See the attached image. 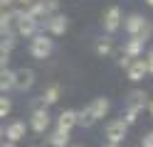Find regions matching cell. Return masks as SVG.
Masks as SVG:
<instances>
[{"instance_id":"1","label":"cell","mask_w":153,"mask_h":147,"mask_svg":"<svg viewBox=\"0 0 153 147\" xmlns=\"http://www.w3.org/2000/svg\"><path fill=\"white\" fill-rule=\"evenodd\" d=\"M52 52H54L52 37H47V34H32V39H30V54L35 59H47Z\"/></svg>"},{"instance_id":"2","label":"cell","mask_w":153,"mask_h":147,"mask_svg":"<svg viewBox=\"0 0 153 147\" xmlns=\"http://www.w3.org/2000/svg\"><path fill=\"white\" fill-rule=\"evenodd\" d=\"M126 132H128V125L123 120H111L106 127H104V137L111 142V145H121L126 140Z\"/></svg>"},{"instance_id":"3","label":"cell","mask_w":153,"mask_h":147,"mask_svg":"<svg viewBox=\"0 0 153 147\" xmlns=\"http://www.w3.org/2000/svg\"><path fill=\"white\" fill-rule=\"evenodd\" d=\"M121 20H123V15H121V7H116V5H111L106 12H104V17H101V27L106 29V32H116V29L121 27Z\"/></svg>"},{"instance_id":"4","label":"cell","mask_w":153,"mask_h":147,"mask_svg":"<svg viewBox=\"0 0 153 147\" xmlns=\"http://www.w3.org/2000/svg\"><path fill=\"white\" fill-rule=\"evenodd\" d=\"M15 27H17V34H22V37H32V34H37V20H35L32 15H27V12L17 15Z\"/></svg>"},{"instance_id":"5","label":"cell","mask_w":153,"mask_h":147,"mask_svg":"<svg viewBox=\"0 0 153 147\" xmlns=\"http://www.w3.org/2000/svg\"><path fill=\"white\" fill-rule=\"evenodd\" d=\"M25 135H27V125L22 120H15L3 130V137H7V142H15V145L20 140H25Z\"/></svg>"},{"instance_id":"6","label":"cell","mask_w":153,"mask_h":147,"mask_svg":"<svg viewBox=\"0 0 153 147\" xmlns=\"http://www.w3.org/2000/svg\"><path fill=\"white\" fill-rule=\"evenodd\" d=\"M30 127H32L37 135H42L47 127H50V113H47V108H37V110L32 113V118H30Z\"/></svg>"},{"instance_id":"7","label":"cell","mask_w":153,"mask_h":147,"mask_svg":"<svg viewBox=\"0 0 153 147\" xmlns=\"http://www.w3.org/2000/svg\"><path fill=\"white\" fill-rule=\"evenodd\" d=\"M35 86V71L32 69H17L15 71V88L17 91H30Z\"/></svg>"},{"instance_id":"8","label":"cell","mask_w":153,"mask_h":147,"mask_svg":"<svg viewBox=\"0 0 153 147\" xmlns=\"http://www.w3.org/2000/svg\"><path fill=\"white\" fill-rule=\"evenodd\" d=\"M67 27H69V20H67V15H50V20H47V29H50V34L59 37L67 32Z\"/></svg>"},{"instance_id":"9","label":"cell","mask_w":153,"mask_h":147,"mask_svg":"<svg viewBox=\"0 0 153 147\" xmlns=\"http://www.w3.org/2000/svg\"><path fill=\"white\" fill-rule=\"evenodd\" d=\"M126 74H128V81H141L143 76L148 74V69H146V61L143 59H131V64L126 66Z\"/></svg>"},{"instance_id":"10","label":"cell","mask_w":153,"mask_h":147,"mask_svg":"<svg viewBox=\"0 0 153 147\" xmlns=\"http://www.w3.org/2000/svg\"><path fill=\"white\" fill-rule=\"evenodd\" d=\"M143 44H146V37L133 34L128 42H126V47H123V54L131 56V59H138V56H141V52H143Z\"/></svg>"},{"instance_id":"11","label":"cell","mask_w":153,"mask_h":147,"mask_svg":"<svg viewBox=\"0 0 153 147\" xmlns=\"http://www.w3.org/2000/svg\"><path fill=\"white\" fill-rule=\"evenodd\" d=\"M76 125V110H72V108H67V110L59 113V118H57V130H64V132H72V127Z\"/></svg>"},{"instance_id":"12","label":"cell","mask_w":153,"mask_h":147,"mask_svg":"<svg viewBox=\"0 0 153 147\" xmlns=\"http://www.w3.org/2000/svg\"><path fill=\"white\" fill-rule=\"evenodd\" d=\"M146 25H148V20L143 15H131V17H126V22H123V29L133 37V34H141Z\"/></svg>"},{"instance_id":"13","label":"cell","mask_w":153,"mask_h":147,"mask_svg":"<svg viewBox=\"0 0 153 147\" xmlns=\"http://www.w3.org/2000/svg\"><path fill=\"white\" fill-rule=\"evenodd\" d=\"M109 108H111V101H109V98H104V96L94 98V101L89 103V110H91V115L97 118V120H101V118L109 113Z\"/></svg>"},{"instance_id":"14","label":"cell","mask_w":153,"mask_h":147,"mask_svg":"<svg viewBox=\"0 0 153 147\" xmlns=\"http://www.w3.org/2000/svg\"><path fill=\"white\" fill-rule=\"evenodd\" d=\"M146 91H131V96H128V110H133V113H141L143 110V105H146Z\"/></svg>"},{"instance_id":"15","label":"cell","mask_w":153,"mask_h":147,"mask_svg":"<svg viewBox=\"0 0 153 147\" xmlns=\"http://www.w3.org/2000/svg\"><path fill=\"white\" fill-rule=\"evenodd\" d=\"M10 88H15V71L10 69H0V93H7Z\"/></svg>"},{"instance_id":"16","label":"cell","mask_w":153,"mask_h":147,"mask_svg":"<svg viewBox=\"0 0 153 147\" xmlns=\"http://www.w3.org/2000/svg\"><path fill=\"white\" fill-rule=\"evenodd\" d=\"M69 140H72L69 132H64V130H54V132L50 135V145H52V147H67Z\"/></svg>"},{"instance_id":"17","label":"cell","mask_w":153,"mask_h":147,"mask_svg":"<svg viewBox=\"0 0 153 147\" xmlns=\"http://www.w3.org/2000/svg\"><path fill=\"white\" fill-rule=\"evenodd\" d=\"M57 101H59V86L52 83V86H47V88H45V93H42V103H45V105H52V103H57Z\"/></svg>"},{"instance_id":"18","label":"cell","mask_w":153,"mask_h":147,"mask_svg":"<svg viewBox=\"0 0 153 147\" xmlns=\"http://www.w3.org/2000/svg\"><path fill=\"white\" fill-rule=\"evenodd\" d=\"M94 52H97L99 56H109L111 52H114V42L109 37H101V39H97V47H94Z\"/></svg>"},{"instance_id":"19","label":"cell","mask_w":153,"mask_h":147,"mask_svg":"<svg viewBox=\"0 0 153 147\" xmlns=\"http://www.w3.org/2000/svg\"><path fill=\"white\" fill-rule=\"evenodd\" d=\"M94 123H97V118L91 115V110H89V105L84 108V110H79V113H76V125H82V127H91Z\"/></svg>"},{"instance_id":"20","label":"cell","mask_w":153,"mask_h":147,"mask_svg":"<svg viewBox=\"0 0 153 147\" xmlns=\"http://www.w3.org/2000/svg\"><path fill=\"white\" fill-rule=\"evenodd\" d=\"M10 110H13V101H10L5 93H0V118H7Z\"/></svg>"},{"instance_id":"21","label":"cell","mask_w":153,"mask_h":147,"mask_svg":"<svg viewBox=\"0 0 153 147\" xmlns=\"http://www.w3.org/2000/svg\"><path fill=\"white\" fill-rule=\"evenodd\" d=\"M136 120H138V113H133V110L126 108V113H123V123H126V125H133Z\"/></svg>"},{"instance_id":"22","label":"cell","mask_w":153,"mask_h":147,"mask_svg":"<svg viewBox=\"0 0 153 147\" xmlns=\"http://www.w3.org/2000/svg\"><path fill=\"white\" fill-rule=\"evenodd\" d=\"M141 147H153V132L143 135V140H141Z\"/></svg>"},{"instance_id":"23","label":"cell","mask_w":153,"mask_h":147,"mask_svg":"<svg viewBox=\"0 0 153 147\" xmlns=\"http://www.w3.org/2000/svg\"><path fill=\"white\" fill-rule=\"evenodd\" d=\"M143 61H146V69H148V74H153V49L148 52V56L143 59Z\"/></svg>"},{"instance_id":"24","label":"cell","mask_w":153,"mask_h":147,"mask_svg":"<svg viewBox=\"0 0 153 147\" xmlns=\"http://www.w3.org/2000/svg\"><path fill=\"white\" fill-rule=\"evenodd\" d=\"M128 64H131V56H126V54H123V56L119 59V66H123V69H126Z\"/></svg>"},{"instance_id":"25","label":"cell","mask_w":153,"mask_h":147,"mask_svg":"<svg viewBox=\"0 0 153 147\" xmlns=\"http://www.w3.org/2000/svg\"><path fill=\"white\" fill-rule=\"evenodd\" d=\"M0 147H17V145H15V142H3Z\"/></svg>"},{"instance_id":"26","label":"cell","mask_w":153,"mask_h":147,"mask_svg":"<svg viewBox=\"0 0 153 147\" xmlns=\"http://www.w3.org/2000/svg\"><path fill=\"white\" fill-rule=\"evenodd\" d=\"M148 110H151V115H153V101H151V103H148Z\"/></svg>"},{"instance_id":"27","label":"cell","mask_w":153,"mask_h":147,"mask_svg":"<svg viewBox=\"0 0 153 147\" xmlns=\"http://www.w3.org/2000/svg\"><path fill=\"white\" fill-rule=\"evenodd\" d=\"M106 147H121V145H111V142H109V145H106Z\"/></svg>"},{"instance_id":"28","label":"cell","mask_w":153,"mask_h":147,"mask_svg":"<svg viewBox=\"0 0 153 147\" xmlns=\"http://www.w3.org/2000/svg\"><path fill=\"white\" fill-rule=\"evenodd\" d=\"M0 140H3V125H0Z\"/></svg>"},{"instance_id":"29","label":"cell","mask_w":153,"mask_h":147,"mask_svg":"<svg viewBox=\"0 0 153 147\" xmlns=\"http://www.w3.org/2000/svg\"><path fill=\"white\" fill-rule=\"evenodd\" d=\"M146 3H148V5H151V7H153V0H146Z\"/></svg>"},{"instance_id":"30","label":"cell","mask_w":153,"mask_h":147,"mask_svg":"<svg viewBox=\"0 0 153 147\" xmlns=\"http://www.w3.org/2000/svg\"><path fill=\"white\" fill-rule=\"evenodd\" d=\"M76 147H82V145H76Z\"/></svg>"}]
</instances>
